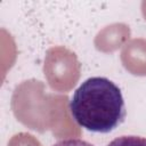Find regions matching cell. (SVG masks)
Here are the masks:
<instances>
[{"label":"cell","mask_w":146,"mask_h":146,"mask_svg":"<svg viewBox=\"0 0 146 146\" xmlns=\"http://www.w3.org/2000/svg\"><path fill=\"white\" fill-rule=\"evenodd\" d=\"M107 146H146V138L140 136H120L114 138Z\"/></svg>","instance_id":"7a4b0ae2"},{"label":"cell","mask_w":146,"mask_h":146,"mask_svg":"<svg viewBox=\"0 0 146 146\" xmlns=\"http://www.w3.org/2000/svg\"><path fill=\"white\" fill-rule=\"evenodd\" d=\"M52 146H94L92 144L82 140V139H78V138H70V139H64L60 140L58 143H56Z\"/></svg>","instance_id":"3957f363"},{"label":"cell","mask_w":146,"mask_h":146,"mask_svg":"<svg viewBox=\"0 0 146 146\" xmlns=\"http://www.w3.org/2000/svg\"><path fill=\"white\" fill-rule=\"evenodd\" d=\"M68 110L81 128L96 133L115 130L127 115L121 89L105 76H92L83 81L74 91Z\"/></svg>","instance_id":"6da1fadb"}]
</instances>
